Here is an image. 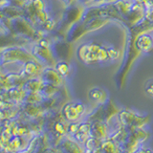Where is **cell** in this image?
I'll return each mask as SVG.
<instances>
[{
    "instance_id": "cell-1",
    "label": "cell",
    "mask_w": 153,
    "mask_h": 153,
    "mask_svg": "<svg viewBox=\"0 0 153 153\" xmlns=\"http://www.w3.org/2000/svg\"><path fill=\"white\" fill-rule=\"evenodd\" d=\"M79 55L86 63H93L96 61L106 59L107 51L95 44H87L80 47Z\"/></svg>"
},
{
    "instance_id": "cell-3",
    "label": "cell",
    "mask_w": 153,
    "mask_h": 153,
    "mask_svg": "<svg viewBox=\"0 0 153 153\" xmlns=\"http://www.w3.org/2000/svg\"><path fill=\"white\" fill-rule=\"evenodd\" d=\"M152 45H153L152 38L147 35L141 36L137 39V46L139 49H141L143 51H148L152 47Z\"/></svg>"
},
{
    "instance_id": "cell-6",
    "label": "cell",
    "mask_w": 153,
    "mask_h": 153,
    "mask_svg": "<svg viewBox=\"0 0 153 153\" xmlns=\"http://www.w3.org/2000/svg\"><path fill=\"white\" fill-rule=\"evenodd\" d=\"M146 93L151 96V97H153V80H150L148 81V82L146 83Z\"/></svg>"
},
{
    "instance_id": "cell-5",
    "label": "cell",
    "mask_w": 153,
    "mask_h": 153,
    "mask_svg": "<svg viewBox=\"0 0 153 153\" xmlns=\"http://www.w3.org/2000/svg\"><path fill=\"white\" fill-rule=\"evenodd\" d=\"M57 71L59 72V74L60 75H67V73H68V65L63 63V62H61V63H59L57 64Z\"/></svg>"
},
{
    "instance_id": "cell-4",
    "label": "cell",
    "mask_w": 153,
    "mask_h": 153,
    "mask_svg": "<svg viewBox=\"0 0 153 153\" xmlns=\"http://www.w3.org/2000/svg\"><path fill=\"white\" fill-rule=\"evenodd\" d=\"M89 97L91 100H95V102H103L106 97V94L103 90L100 88H94L92 90H90L89 92Z\"/></svg>"
},
{
    "instance_id": "cell-2",
    "label": "cell",
    "mask_w": 153,
    "mask_h": 153,
    "mask_svg": "<svg viewBox=\"0 0 153 153\" xmlns=\"http://www.w3.org/2000/svg\"><path fill=\"white\" fill-rule=\"evenodd\" d=\"M84 105L80 102H71L63 108V115L68 121H76L84 112Z\"/></svg>"
}]
</instances>
